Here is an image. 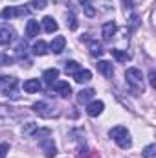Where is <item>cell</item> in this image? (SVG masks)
<instances>
[{
	"mask_svg": "<svg viewBox=\"0 0 156 158\" xmlns=\"http://www.w3.org/2000/svg\"><path fill=\"white\" fill-rule=\"evenodd\" d=\"M109 136L116 142L117 145L121 147V149H130V145H132V140H130V134H129V131L123 127V125H117V127H112L110 131H109Z\"/></svg>",
	"mask_w": 156,
	"mask_h": 158,
	"instance_id": "obj_1",
	"label": "cell"
},
{
	"mask_svg": "<svg viewBox=\"0 0 156 158\" xmlns=\"http://www.w3.org/2000/svg\"><path fill=\"white\" fill-rule=\"evenodd\" d=\"M125 77H127V83L130 85V88L134 92H143V74L140 68H134V66L127 68Z\"/></svg>",
	"mask_w": 156,
	"mask_h": 158,
	"instance_id": "obj_2",
	"label": "cell"
},
{
	"mask_svg": "<svg viewBox=\"0 0 156 158\" xmlns=\"http://www.w3.org/2000/svg\"><path fill=\"white\" fill-rule=\"evenodd\" d=\"M37 114H40L42 118H51V116H57L59 114V110L55 109V105H51V103H48V101H37V103H33V107H31Z\"/></svg>",
	"mask_w": 156,
	"mask_h": 158,
	"instance_id": "obj_3",
	"label": "cell"
},
{
	"mask_svg": "<svg viewBox=\"0 0 156 158\" xmlns=\"http://www.w3.org/2000/svg\"><path fill=\"white\" fill-rule=\"evenodd\" d=\"M17 86H18L17 77H13V76H2L0 77V92L4 96H13Z\"/></svg>",
	"mask_w": 156,
	"mask_h": 158,
	"instance_id": "obj_4",
	"label": "cell"
},
{
	"mask_svg": "<svg viewBox=\"0 0 156 158\" xmlns=\"http://www.w3.org/2000/svg\"><path fill=\"white\" fill-rule=\"evenodd\" d=\"M0 15H2V19H6V20H11V19H15V17H24V15H28V7H17V6H9V7H4Z\"/></svg>",
	"mask_w": 156,
	"mask_h": 158,
	"instance_id": "obj_5",
	"label": "cell"
},
{
	"mask_svg": "<svg viewBox=\"0 0 156 158\" xmlns=\"http://www.w3.org/2000/svg\"><path fill=\"white\" fill-rule=\"evenodd\" d=\"M15 39V30L9 24H0V46H7Z\"/></svg>",
	"mask_w": 156,
	"mask_h": 158,
	"instance_id": "obj_6",
	"label": "cell"
},
{
	"mask_svg": "<svg viewBox=\"0 0 156 158\" xmlns=\"http://www.w3.org/2000/svg\"><path fill=\"white\" fill-rule=\"evenodd\" d=\"M39 147L42 149V153H44V156L46 158H53L55 155H57V147H55V143H53L51 138L39 140Z\"/></svg>",
	"mask_w": 156,
	"mask_h": 158,
	"instance_id": "obj_7",
	"label": "cell"
},
{
	"mask_svg": "<svg viewBox=\"0 0 156 158\" xmlns=\"http://www.w3.org/2000/svg\"><path fill=\"white\" fill-rule=\"evenodd\" d=\"M50 88H53V90H55V92H57L61 98H64V99L72 96V86H70L66 81H55V83H53Z\"/></svg>",
	"mask_w": 156,
	"mask_h": 158,
	"instance_id": "obj_8",
	"label": "cell"
},
{
	"mask_svg": "<svg viewBox=\"0 0 156 158\" xmlns=\"http://www.w3.org/2000/svg\"><path fill=\"white\" fill-rule=\"evenodd\" d=\"M86 46H88V50H90V55L92 57H101L103 55V46H101V42L99 40H96V39H90V37H86Z\"/></svg>",
	"mask_w": 156,
	"mask_h": 158,
	"instance_id": "obj_9",
	"label": "cell"
},
{
	"mask_svg": "<svg viewBox=\"0 0 156 158\" xmlns=\"http://www.w3.org/2000/svg\"><path fill=\"white\" fill-rule=\"evenodd\" d=\"M103 109H105V103L103 101H90L86 105V114L90 118H96V116H99L103 112Z\"/></svg>",
	"mask_w": 156,
	"mask_h": 158,
	"instance_id": "obj_10",
	"label": "cell"
},
{
	"mask_svg": "<svg viewBox=\"0 0 156 158\" xmlns=\"http://www.w3.org/2000/svg\"><path fill=\"white\" fill-rule=\"evenodd\" d=\"M116 31H117V26L114 22H105L103 28H101V35H103L105 40H112V37L116 35Z\"/></svg>",
	"mask_w": 156,
	"mask_h": 158,
	"instance_id": "obj_11",
	"label": "cell"
},
{
	"mask_svg": "<svg viewBox=\"0 0 156 158\" xmlns=\"http://www.w3.org/2000/svg\"><path fill=\"white\" fill-rule=\"evenodd\" d=\"M64 46H66V39H64L63 35H59V37H55V39L51 40V44H50V52H53V53H61V52L64 50Z\"/></svg>",
	"mask_w": 156,
	"mask_h": 158,
	"instance_id": "obj_12",
	"label": "cell"
},
{
	"mask_svg": "<svg viewBox=\"0 0 156 158\" xmlns=\"http://www.w3.org/2000/svg\"><path fill=\"white\" fill-rule=\"evenodd\" d=\"M97 72L103 74L105 77H112V74H114L112 63H109V61H99V63H97Z\"/></svg>",
	"mask_w": 156,
	"mask_h": 158,
	"instance_id": "obj_13",
	"label": "cell"
},
{
	"mask_svg": "<svg viewBox=\"0 0 156 158\" xmlns=\"http://www.w3.org/2000/svg\"><path fill=\"white\" fill-rule=\"evenodd\" d=\"M57 77H59V70H57V68H48V70L42 74V79H44V83H46L48 86H51V85L57 81Z\"/></svg>",
	"mask_w": 156,
	"mask_h": 158,
	"instance_id": "obj_14",
	"label": "cell"
},
{
	"mask_svg": "<svg viewBox=\"0 0 156 158\" xmlns=\"http://www.w3.org/2000/svg\"><path fill=\"white\" fill-rule=\"evenodd\" d=\"M40 88V81L39 79H28V81H24V92H28V94H35V92H39Z\"/></svg>",
	"mask_w": 156,
	"mask_h": 158,
	"instance_id": "obj_15",
	"label": "cell"
},
{
	"mask_svg": "<svg viewBox=\"0 0 156 158\" xmlns=\"http://www.w3.org/2000/svg\"><path fill=\"white\" fill-rule=\"evenodd\" d=\"M39 22L37 20H28V24H26V37L28 39H33V37H37L39 35Z\"/></svg>",
	"mask_w": 156,
	"mask_h": 158,
	"instance_id": "obj_16",
	"label": "cell"
},
{
	"mask_svg": "<svg viewBox=\"0 0 156 158\" xmlns=\"http://www.w3.org/2000/svg\"><path fill=\"white\" fill-rule=\"evenodd\" d=\"M42 28H44V31L53 33V31L59 30V24L53 20V17H44V19H42Z\"/></svg>",
	"mask_w": 156,
	"mask_h": 158,
	"instance_id": "obj_17",
	"label": "cell"
},
{
	"mask_svg": "<svg viewBox=\"0 0 156 158\" xmlns=\"http://www.w3.org/2000/svg\"><path fill=\"white\" fill-rule=\"evenodd\" d=\"M50 136H51V129H48V127L35 129L31 132V138H35V140H44V138H50Z\"/></svg>",
	"mask_w": 156,
	"mask_h": 158,
	"instance_id": "obj_18",
	"label": "cell"
},
{
	"mask_svg": "<svg viewBox=\"0 0 156 158\" xmlns=\"http://www.w3.org/2000/svg\"><path fill=\"white\" fill-rule=\"evenodd\" d=\"M110 53H112V57L119 61V63H127L129 59H130V55L127 53V52H123V50H119V48H112L110 50Z\"/></svg>",
	"mask_w": 156,
	"mask_h": 158,
	"instance_id": "obj_19",
	"label": "cell"
},
{
	"mask_svg": "<svg viewBox=\"0 0 156 158\" xmlns=\"http://www.w3.org/2000/svg\"><path fill=\"white\" fill-rule=\"evenodd\" d=\"M31 52H33V55H46V53H48V44H46L44 40H37V42L33 44Z\"/></svg>",
	"mask_w": 156,
	"mask_h": 158,
	"instance_id": "obj_20",
	"label": "cell"
},
{
	"mask_svg": "<svg viewBox=\"0 0 156 158\" xmlns=\"http://www.w3.org/2000/svg\"><path fill=\"white\" fill-rule=\"evenodd\" d=\"M79 70H81V66H79L77 61H66V63H64V72H66L68 76H76Z\"/></svg>",
	"mask_w": 156,
	"mask_h": 158,
	"instance_id": "obj_21",
	"label": "cell"
},
{
	"mask_svg": "<svg viewBox=\"0 0 156 158\" xmlns=\"http://www.w3.org/2000/svg\"><path fill=\"white\" fill-rule=\"evenodd\" d=\"M72 77L76 79L77 83H88L90 79H92V72L90 70H79L76 76H72Z\"/></svg>",
	"mask_w": 156,
	"mask_h": 158,
	"instance_id": "obj_22",
	"label": "cell"
},
{
	"mask_svg": "<svg viewBox=\"0 0 156 158\" xmlns=\"http://www.w3.org/2000/svg\"><path fill=\"white\" fill-rule=\"evenodd\" d=\"M94 94H96V92H94V88L81 90V92H79V101H81V103H86L88 99H92V98H94Z\"/></svg>",
	"mask_w": 156,
	"mask_h": 158,
	"instance_id": "obj_23",
	"label": "cell"
},
{
	"mask_svg": "<svg viewBox=\"0 0 156 158\" xmlns=\"http://www.w3.org/2000/svg\"><path fill=\"white\" fill-rule=\"evenodd\" d=\"M143 158H156V145L154 143H151V145H147L145 149H143Z\"/></svg>",
	"mask_w": 156,
	"mask_h": 158,
	"instance_id": "obj_24",
	"label": "cell"
},
{
	"mask_svg": "<svg viewBox=\"0 0 156 158\" xmlns=\"http://www.w3.org/2000/svg\"><path fill=\"white\" fill-rule=\"evenodd\" d=\"M30 6H31V9L39 11V9H44V7L48 6V0H31Z\"/></svg>",
	"mask_w": 156,
	"mask_h": 158,
	"instance_id": "obj_25",
	"label": "cell"
},
{
	"mask_svg": "<svg viewBox=\"0 0 156 158\" xmlns=\"http://www.w3.org/2000/svg\"><path fill=\"white\" fill-rule=\"evenodd\" d=\"M35 129H37V123H35V121H28V123L22 125V132H24V134H31Z\"/></svg>",
	"mask_w": 156,
	"mask_h": 158,
	"instance_id": "obj_26",
	"label": "cell"
},
{
	"mask_svg": "<svg viewBox=\"0 0 156 158\" xmlns=\"http://www.w3.org/2000/svg\"><path fill=\"white\" fill-rule=\"evenodd\" d=\"M66 19H68V20H66V24L70 26V30H72V31H74V30H77V20H76V15H74L72 11L68 13V17H66Z\"/></svg>",
	"mask_w": 156,
	"mask_h": 158,
	"instance_id": "obj_27",
	"label": "cell"
},
{
	"mask_svg": "<svg viewBox=\"0 0 156 158\" xmlns=\"http://www.w3.org/2000/svg\"><path fill=\"white\" fill-rule=\"evenodd\" d=\"M26 50H28L26 42H24V40H20V42H18V46H17V55H18V57H22V55L26 57Z\"/></svg>",
	"mask_w": 156,
	"mask_h": 158,
	"instance_id": "obj_28",
	"label": "cell"
},
{
	"mask_svg": "<svg viewBox=\"0 0 156 158\" xmlns=\"http://www.w3.org/2000/svg\"><path fill=\"white\" fill-rule=\"evenodd\" d=\"M83 11H84V15H86V17H94V15H96V9H94V6H92V4L83 6Z\"/></svg>",
	"mask_w": 156,
	"mask_h": 158,
	"instance_id": "obj_29",
	"label": "cell"
},
{
	"mask_svg": "<svg viewBox=\"0 0 156 158\" xmlns=\"http://www.w3.org/2000/svg\"><path fill=\"white\" fill-rule=\"evenodd\" d=\"M9 153V143H0V158H6V155Z\"/></svg>",
	"mask_w": 156,
	"mask_h": 158,
	"instance_id": "obj_30",
	"label": "cell"
},
{
	"mask_svg": "<svg viewBox=\"0 0 156 158\" xmlns=\"http://www.w3.org/2000/svg\"><path fill=\"white\" fill-rule=\"evenodd\" d=\"M11 63H13V59H11L9 55H0V64L7 66V64H11Z\"/></svg>",
	"mask_w": 156,
	"mask_h": 158,
	"instance_id": "obj_31",
	"label": "cell"
},
{
	"mask_svg": "<svg viewBox=\"0 0 156 158\" xmlns=\"http://www.w3.org/2000/svg\"><path fill=\"white\" fill-rule=\"evenodd\" d=\"M149 83H151L153 88H156V72L154 70H151V74H149Z\"/></svg>",
	"mask_w": 156,
	"mask_h": 158,
	"instance_id": "obj_32",
	"label": "cell"
},
{
	"mask_svg": "<svg viewBox=\"0 0 156 158\" xmlns=\"http://www.w3.org/2000/svg\"><path fill=\"white\" fill-rule=\"evenodd\" d=\"M136 26H138V17L132 15V17H130V30H134Z\"/></svg>",
	"mask_w": 156,
	"mask_h": 158,
	"instance_id": "obj_33",
	"label": "cell"
},
{
	"mask_svg": "<svg viewBox=\"0 0 156 158\" xmlns=\"http://www.w3.org/2000/svg\"><path fill=\"white\" fill-rule=\"evenodd\" d=\"M79 2H81L83 6H86V4H92V0H79Z\"/></svg>",
	"mask_w": 156,
	"mask_h": 158,
	"instance_id": "obj_34",
	"label": "cell"
}]
</instances>
